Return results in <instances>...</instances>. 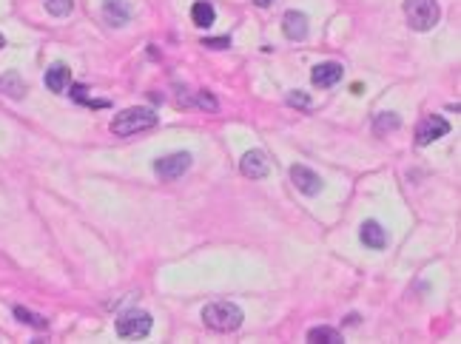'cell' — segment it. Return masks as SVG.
<instances>
[{
  "instance_id": "cell-1",
  "label": "cell",
  "mask_w": 461,
  "mask_h": 344,
  "mask_svg": "<svg viewBox=\"0 0 461 344\" xmlns=\"http://www.w3.org/2000/svg\"><path fill=\"white\" fill-rule=\"evenodd\" d=\"M157 114H154L151 108L145 106H134V108H126L120 111L114 120H111V131L117 137H131V134H140V131H148L157 125Z\"/></svg>"
},
{
  "instance_id": "cell-2",
  "label": "cell",
  "mask_w": 461,
  "mask_h": 344,
  "mask_svg": "<svg viewBox=\"0 0 461 344\" xmlns=\"http://www.w3.org/2000/svg\"><path fill=\"white\" fill-rule=\"evenodd\" d=\"M202 322L211 330H220V333H231L242 325V310L231 302H211L202 307Z\"/></svg>"
},
{
  "instance_id": "cell-3",
  "label": "cell",
  "mask_w": 461,
  "mask_h": 344,
  "mask_svg": "<svg viewBox=\"0 0 461 344\" xmlns=\"http://www.w3.org/2000/svg\"><path fill=\"white\" fill-rule=\"evenodd\" d=\"M405 17H407V26L416 28V31H430L439 17H442V9L436 0H405Z\"/></svg>"
},
{
  "instance_id": "cell-4",
  "label": "cell",
  "mask_w": 461,
  "mask_h": 344,
  "mask_svg": "<svg viewBox=\"0 0 461 344\" xmlns=\"http://www.w3.org/2000/svg\"><path fill=\"white\" fill-rule=\"evenodd\" d=\"M117 333L120 338H145L151 333V316L145 310H126L117 319Z\"/></svg>"
},
{
  "instance_id": "cell-5",
  "label": "cell",
  "mask_w": 461,
  "mask_h": 344,
  "mask_svg": "<svg viewBox=\"0 0 461 344\" xmlns=\"http://www.w3.org/2000/svg\"><path fill=\"white\" fill-rule=\"evenodd\" d=\"M191 168V154L188 151H177V154H168L163 160L154 163V174L160 179H179Z\"/></svg>"
},
{
  "instance_id": "cell-6",
  "label": "cell",
  "mask_w": 461,
  "mask_h": 344,
  "mask_svg": "<svg viewBox=\"0 0 461 344\" xmlns=\"http://www.w3.org/2000/svg\"><path fill=\"white\" fill-rule=\"evenodd\" d=\"M450 131V122L439 114L433 117H424L419 125H416V145H430L433 140H442L444 134Z\"/></svg>"
},
{
  "instance_id": "cell-7",
  "label": "cell",
  "mask_w": 461,
  "mask_h": 344,
  "mask_svg": "<svg viewBox=\"0 0 461 344\" xmlns=\"http://www.w3.org/2000/svg\"><path fill=\"white\" fill-rule=\"evenodd\" d=\"M291 182L296 185V191H302L305 197H316L322 191V177L316 171H311L307 165H293L291 168Z\"/></svg>"
},
{
  "instance_id": "cell-8",
  "label": "cell",
  "mask_w": 461,
  "mask_h": 344,
  "mask_svg": "<svg viewBox=\"0 0 461 344\" xmlns=\"http://www.w3.org/2000/svg\"><path fill=\"white\" fill-rule=\"evenodd\" d=\"M239 168H242L245 177H251V179H265L268 171H270V160H268V154H265V151L254 148V151H248V154L242 156Z\"/></svg>"
},
{
  "instance_id": "cell-9",
  "label": "cell",
  "mask_w": 461,
  "mask_h": 344,
  "mask_svg": "<svg viewBox=\"0 0 461 344\" xmlns=\"http://www.w3.org/2000/svg\"><path fill=\"white\" fill-rule=\"evenodd\" d=\"M342 74H345L342 63H319V66L311 72V80L319 88H330V85H336L342 80Z\"/></svg>"
},
{
  "instance_id": "cell-10",
  "label": "cell",
  "mask_w": 461,
  "mask_h": 344,
  "mask_svg": "<svg viewBox=\"0 0 461 344\" xmlns=\"http://www.w3.org/2000/svg\"><path fill=\"white\" fill-rule=\"evenodd\" d=\"M359 239H362V245H367V247H373V250H382V247H387V231L376 222V219H367V222L362 225V231H359Z\"/></svg>"
},
{
  "instance_id": "cell-11",
  "label": "cell",
  "mask_w": 461,
  "mask_h": 344,
  "mask_svg": "<svg viewBox=\"0 0 461 344\" xmlns=\"http://www.w3.org/2000/svg\"><path fill=\"white\" fill-rule=\"evenodd\" d=\"M46 85L54 94H63L72 85V69L66 66V63H54V66L46 72Z\"/></svg>"
},
{
  "instance_id": "cell-12",
  "label": "cell",
  "mask_w": 461,
  "mask_h": 344,
  "mask_svg": "<svg viewBox=\"0 0 461 344\" xmlns=\"http://www.w3.org/2000/svg\"><path fill=\"white\" fill-rule=\"evenodd\" d=\"M282 31L288 40H305L307 38V17L302 12H288L282 17Z\"/></svg>"
},
{
  "instance_id": "cell-13",
  "label": "cell",
  "mask_w": 461,
  "mask_h": 344,
  "mask_svg": "<svg viewBox=\"0 0 461 344\" xmlns=\"http://www.w3.org/2000/svg\"><path fill=\"white\" fill-rule=\"evenodd\" d=\"M103 15L111 26H126L131 17V9L126 6V0H103Z\"/></svg>"
},
{
  "instance_id": "cell-14",
  "label": "cell",
  "mask_w": 461,
  "mask_h": 344,
  "mask_svg": "<svg viewBox=\"0 0 461 344\" xmlns=\"http://www.w3.org/2000/svg\"><path fill=\"white\" fill-rule=\"evenodd\" d=\"M191 20H194V26L208 28V26H213V20H217V12H213V6L205 3V0H197L194 9H191Z\"/></svg>"
},
{
  "instance_id": "cell-15",
  "label": "cell",
  "mask_w": 461,
  "mask_h": 344,
  "mask_svg": "<svg viewBox=\"0 0 461 344\" xmlns=\"http://www.w3.org/2000/svg\"><path fill=\"white\" fill-rule=\"evenodd\" d=\"M307 341L311 344H342V333L333 327H314V330H307Z\"/></svg>"
},
{
  "instance_id": "cell-16",
  "label": "cell",
  "mask_w": 461,
  "mask_h": 344,
  "mask_svg": "<svg viewBox=\"0 0 461 344\" xmlns=\"http://www.w3.org/2000/svg\"><path fill=\"white\" fill-rule=\"evenodd\" d=\"M0 91H6L9 97H23V94H26V85H23V80H20L15 72H9V74L0 77Z\"/></svg>"
},
{
  "instance_id": "cell-17",
  "label": "cell",
  "mask_w": 461,
  "mask_h": 344,
  "mask_svg": "<svg viewBox=\"0 0 461 344\" xmlns=\"http://www.w3.org/2000/svg\"><path fill=\"white\" fill-rule=\"evenodd\" d=\"M15 319L17 322H26V325H32V327H49V322L43 319V316H38V313H32V310H26V307H15Z\"/></svg>"
},
{
  "instance_id": "cell-18",
  "label": "cell",
  "mask_w": 461,
  "mask_h": 344,
  "mask_svg": "<svg viewBox=\"0 0 461 344\" xmlns=\"http://www.w3.org/2000/svg\"><path fill=\"white\" fill-rule=\"evenodd\" d=\"M46 9L54 17H69L74 9V0H46Z\"/></svg>"
},
{
  "instance_id": "cell-19",
  "label": "cell",
  "mask_w": 461,
  "mask_h": 344,
  "mask_svg": "<svg viewBox=\"0 0 461 344\" xmlns=\"http://www.w3.org/2000/svg\"><path fill=\"white\" fill-rule=\"evenodd\" d=\"M72 97H74L77 103H83V106H91V108H108L106 100H91V97H86V85H72Z\"/></svg>"
},
{
  "instance_id": "cell-20",
  "label": "cell",
  "mask_w": 461,
  "mask_h": 344,
  "mask_svg": "<svg viewBox=\"0 0 461 344\" xmlns=\"http://www.w3.org/2000/svg\"><path fill=\"white\" fill-rule=\"evenodd\" d=\"M396 129H398V117H396V114H379V120H376V131H379V134L396 131Z\"/></svg>"
},
{
  "instance_id": "cell-21",
  "label": "cell",
  "mask_w": 461,
  "mask_h": 344,
  "mask_svg": "<svg viewBox=\"0 0 461 344\" xmlns=\"http://www.w3.org/2000/svg\"><path fill=\"white\" fill-rule=\"evenodd\" d=\"M194 106H200V108H205V111H217V108H220V103L213 100L208 91H200V94H194Z\"/></svg>"
},
{
  "instance_id": "cell-22",
  "label": "cell",
  "mask_w": 461,
  "mask_h": 344,
  "mask_svg": "<svg viewBox=\"0 0 461 344\" xmlns=\"http://www.w3.org/2000/svg\"><path fill=\"white\" fill-rule=\"evenodd\" d=\"M288 103H291V106H299V108H311V100H307L302 91H291V94H288Z\"/></svg>"
},
{
  "instance_id": "cell-23",
  "label": "cell",
  "mask_w": 461,
  "mask_h": 344,
  "mask_svg": "<svg viewBox=\"0 0 461 344\" xmlns=\"http://www.w3.org/2000/svg\"><path fill=\"white\" fill-rule=\"evenodd\" d=\"M208 49H228L231 46V40L228 38H208V40H202Z\"/></svg>"
},
{
  "instance_id": "cell-24",
  "label": "cell",
  "mask_w": 461,
  "mask_h": 344,
  "mask_svg": "<svg viewBox=\"0 0 461 344\" xmlns=\"http://www.w3.org/2000/svg\"><path fill=\"white\" fill-rule=\"evenodd\" d=\"M254 3H257V6H262V9H265V6H270V3H273V0H254Z\"/></svg>"
},
{
  "instance_id": "cell-25",
  "label": "cell",
  "mask_w": 461,
  "mask_h": 344,
  "mask_svg": "<svg viewBox=\"0 0 461 344\" xmlns=\"http://www.w3.org/2000/svg\"><path fill=\"white\" fill-rule=\"evenodd\" d=\"M3 43H6V40H3V35H0V49H3Z\"/></svg>"
}]
</instances>
